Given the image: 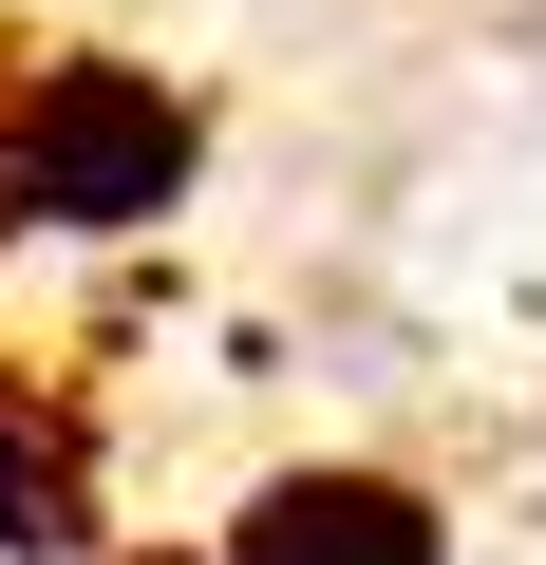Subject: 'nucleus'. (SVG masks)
<instances>
[{
	"label": "nucleus",
	"instance_id": "nucleus-1",
	"mask_svg": "<svg viewBox=\"0 0 546 565\" xmlns=\"http://www.w3.org/2000/svg\"><path fill=\"white\" fill-rule=\"evenodd\" d=\"M189 170H207V114L151 57H39L0 95V226L39 245H132L189 207Z\"/></svg>",
	"mask_w": 546,
	"mask_h": 565
},
{
	"label": "nucleus",
	"instance_id": "nucleus-2",
	"mask_svg": "<svg viewBox=\"0 0 546 565\" xmlns=\"http://www.w3.org/2000/svg\"><path fill=\"white\" fill-rule=\"evenodd\" d=\"M207 565H452V509H433L415 471L321 452V471H264V490L226 509V546H207Z\"/></svg>",
	"mask_w": 546,
	"mask_h": 565
},
{
	"label": "nucleus",
	"instance_id": "nucleus-3",
	"mask_svg": "<svg viewBox=\"0 0 546 565\" xmlns=\"http://www.w3.org/2000/svg\"><path fill=\"white\" fill-rule=\"evenodd\" d=\"M0 546H76V471H57V434H39V415L0 434Z\"/></svg>",
	"mask_w": 546,
	"mask_h": 565
}]
</instances>
